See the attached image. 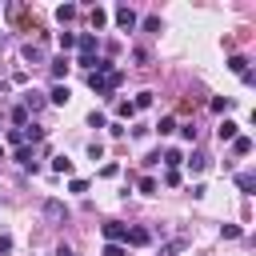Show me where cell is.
I'll return each mask as SVG.
<instances>
[{
    "instance_id": "6da1fadb",
    "label": "cell",
    "mask_w": 256,
    "mask_h": 256,
    "mask_svg": "<svg viewBox=\"0 0 256 256\" xmlns=\"http://www.w3.org/2000/svg\"><path fill=\"white\" fill-rule=\"evenodd\" d=\"M76 48H80L76 64H80V68H92V64H96V48H100L96 32H80V36H76Z\"/></svg>"
},
{
    "instance_id": "7a4b0ae2",
    "label": "cell",
    "mask_w": 256,
    "mask_h": 256,
    "mask_svg": "<svg viewBox=\"0 0 256 256\" xmlns=\"http://www.w3.org/2000/svg\"><path fill=\"white\" fill-rule=\"evenodd\" d=\"M112 16H116V24H120L124 32H132V28L140 24V20H136V12H132L128 4H116V8H112Z\"/></svg>"
},
{
    "instance_id": "3957f363",
    "label": "cell",
    "mask_w": 256,
    "mask_h": 256,
    "mask_svg": "<svg viewBox=\"0 0 256 256\" xmlns=\"http://www.w3.org/2000/svg\"><path fill=\"white\" fill-rule=\"evenodd\" d=\"M124 236H128V224H120V220H108V224H104V240H108V244H120Z\"/></svg>"
},
{
    "instance_id": "277c9868",
    "label": "cell",
    "mask_w": 256,
    "mask_h": 256,
    "mask_svg": "<svg viewBox=\"0 0 256 256\" xmlns=\"http://www.w3.org/2000/svg\"><path fill=\"white\" fill-rule=\"evenodd\" d=\"M20 108H24V112H40V108H44V92L28 88V92H24V104H20Z\"/></svg>"
},
{
    "instance_id": "5b68a950",
    "label": "cell",
    "mask_w": 256,
    "mask_h": 256,
    "mask_svg": "<svg viewBox=\"0 0 256 256\" xmlns=\"http://www.w3.org/2000/svg\"><path fill=\"white\" fill-rule=\"evenodd\" d=\"M64 216H68V208H64L60 200H44V220L56 224V220H64Z\"/></svg>"
},
{
    "instance_id": "8992f818",
    "label": "cell",
    "mask_w": 256,
    "mask_h": 256,
    "mask_svg": "<svg viewBox=\"0 0 256 256\" xmlns=\"http://www.w3.org/2000/svg\"><path fill=\"white\" fill-rule=\"evenodd\" d=\"M68 96H72V92H68V84H52V92H48V104L64 108V104H68Z\"/></svg>"
},
{
    "instance_id": "52a82bcc",
    "label": "cell",
    "mask_w": 256,
    "mask_h": 256,
    "mask_svg": "<svg viewBox=\"0 0 256 256\" xmlns=\"http://www.w3.org/2000/svg\"><path fill=\"white\" fill-rule=\"evenodd\" d=\"M236 128H240V124H236V120H224V124H220V128H216V136H220V144H232V140H236V136H240V132H236Z\"/></svg>"
},
{
    "instance_id": "ba28073f",
    "label": "cell",
    "mask_w": 256,
    "mask_h": 256,
    "mask_svg": "<svg viewBox=\"0 0 256 256\" xmlns=\"http://www.w3.org/2000/svg\"><path fill=\"white\" fill-rule=\"evenodd\" d=\"M124 240L140 248V244H148V240H152V232H148V228H128V236H124Z\"/></svg>"
},
{
    "instance_id": "9c48e42d",
    "label": "cell",
    "mask_w": 256,
    "mask_h": 256,
    "mask_svg": "<svg viewBox=\"0 0 256 256\" xmlns=\"http://www.w3.org/2000/svg\"><path fill=\"white\" fill-rule=\"evenodd\" d=\"M76 16H80L76 4H60V8H56V20H60V24H68V20H76Z\"/></svg>"
},
{
    "instance_id": "30bf717a",
    "label": "cell",
    "mask_w": 256,
    "mask_h": 256,
    "mask_svg": "<svg viewBox=\"0 0 256 256\" xmlns=\"http://www.w3.org/2000/svg\"><path fill=\"white\" fill-rule=\"evenodd\" d=\"M20 136L36 144V140H44V128H40V124H24V128H20Z\"/></svg>"
},
{
    "instance_id": "8fae6325",
    "label": "cell",
    "mask_w": 256,
    "mask_h": 256,
    "mask_svg": "<svg viewBox=\"0 0 256 256\" xmlns=\"http://www.w3.org/2000/svg\"><path fill=\"white\" fill-rule=\"evenodd\" d=\"M232 152H236V156H252V140H248V136H236V140H232Z\"/></svg>"
},
{
    "instance_id": "7c38bea8",
    "label": "cell",
    "mask_w": 256,
    "mask_h": 256,
    "mask_svg": "<svg viewBox=\"0 0 256 256\" xmlns=\"http://www.w3.org/2000/svg\"><path fill=\"white\" fill-rule=\"evenodd\" d=\"M16 160H20L24 168H32V172H36V160H32V148H28V144H20V148H16Z\"/></svg>"
},
{
    "instance_id": "4fadbf2b",
    "label": "cell",
    "mask_w": 256,
    "mask_h": 256,
    "mask_svg": "<svg viewBox=\"0 0 256 256\" xmlns=\"http://www.w3.org/2000/svg\"><path fill=\"white\" fill-rule=\"evenodd\" d=\"M228 68H232L236 76H244V72H248V56H228Z\"/></svg>"
},
{
    "instance_id": "5bb4252c",
    "label": "cell",
    "mask_w": 256,
    "mask_h": 256,
    "mask_svg": "<svg viewBox=\"0 0 256 256\" xmlns=\"http://www.w3.org/2000/svg\"><path fill=\"white\" fill-rule=\"evenodd\" d=\"M156 132H160V136H172V132H176V116H160Z\"/></svg>"
},
{
    "instance_id": "9a60e30c",
    "label": "cell",
    "mask_w": 256,
    "mask_h": 256,
    "mask_svg": "<svg viewBox=\"0 0 256 256\" xmlns=\"http://www.w3.org/2000/svg\"><path fill=\"white\" fill-rule=\"evenodd\" d=\"M52 172L68 176V172H72V160H68V156H52Z\"/></svg>"
},
{
    "instance_id": "2e32d148",
    "label": "cell",
    "mask_w": 256,
    "mask_h": 256,
    "mask_svg": "<svg viewBox=\"0 0 256 256\" xmlns=\"http://www.w3.org/2000/svg\"><path fill=\"white\" fill-rule=\"evenodd\" d=\"M184 164H188L192 172H204V168H208V156H204V152H192V160H184Z\"/></svg>"
},
{
    "instance_id": "e0dca14e",
    "label": "cell",
    "mask_w": 256,
    "mask_h": 256,
    "mask_svg": "<svg viewBox=\"0 0 256 256\" xmlns=\"http://www.w3.org/2000/svg\"><path fill=\"white\" fill-rule=\"evenodd\" d=\"M88 20H92V28H104V24H108V12H104V8H92Z\"/></svg>"
},
{
    "instance_id": "ac0fdd59",
    "label": "cell",
    "mask_w": 256,
    "mask_h": 256,
    "mask_svg": "<svg viewBox=\"0 0 256 256\" xmlns=\"http://www.w3.org/2000/svg\"><path fill=\"white\" fill-rule=\"evenodd\" d=\"M52 76H56V80H64V76H68V56L52 60Z\"/></svg>"
},
{
    "instance_id": "d6986e66",
    "label": "cell",
    "mask_w": 256,
    "mask_h": 256,
    "mask_svg": "<svg viewBox=\"0 0 256 256\" xmlns=\"http://www.w3.org/2000/svg\"><path fill=\"white\" fill-rule=\"evenodd\" d=\"M116 116H120V120H132V116H136L132 100H120V104H116Z\"/></svg>"
},
{
    "instance_id": "ffe728a7",
    "label": "cell",
    "mask_w": 256,
    "mask_h": 256,
    "mask_svg": "<svg viewBox=\"0 0 256 256\" xmlns=\"http://www.w3.org/2000/svg\"><path fill=\"white\" fill-rule=\"evenodd\" d=\"M236 184H240V192H252V188H256V176H252V172H240Z\"/></svg>"
},
{
    "instance_id": "44dd1931",
    "label": "cell",
    "mask_w": 256,
    "mask_h": 256,
    "mask_svg": "<svg viewBox=\"0 0 256 256\" xmlns=\"http://www.w3.org/2000/svg\"><path fill=\"white\" fill-rule=\"evenodd\" d=\"M24 60H44V48L40 44H24Z\"/></svg>"
},
{
    "instance_id": "7402d4cb",
    "label": "cell",
    "mask_w": 256,
    "mask_h": 256,
    "mask_svg": "<svg viewBox=\"0 0 256 256\" xmlns=\"http://www.w3.org/2000/svg\"><path fill=\"white\" fill-rule=\"evenodd\" d=\"M212 112H232V96H216L212 100Z\"/></svg>"
},
{
    "instance_id": "603a6c76",
    "label": "cell",
    "mask_w": 256,
    "mask_h": 256,
    "mask_svg": "<svg viewBox=\"0 0 256 256\" xmlns=\"http://www.w3.org/2000/svg\"><path fill=\"white\" fill-rule=\"evenodd\" d=\"M180 252H184V240H172V244L160 248V256H180Z\"/></svg>"
},
{
    "instance_id": "cb8c5ba5",
    "label": "cell",
    "mask_w": 256,
    "mask_h": 256,
    "mask_svg": "<svg viewBox=\"0 0 256 256\" xmlns=\"http://www.w3.org/2000/svg\"><path fill=\"white\" fill-rule=\"evenodd\" d=\"M60 48L72 52V48H76V32H60Z\"/></svg>"
},
{
    "instance_id": "d4e9b609",
    "label": "cell",
    "mask_w": 256,
    "mask_h": 256,
    "mask_svg": "<svg viewBox=\"0 0 256 256\" xmlns=\"http://www.w3.org/2000/svg\"><path fill=\"white\" fill-rule=\"evenodd\" d=\"M132 108H136V112H140V108H152V92H140V96L132 100Z\"/></svg>"
},
{
    "instance_id": "484cf974",
    "label": "cell",
    "mask_w": 256,
    "mask_h": 256,
    "mask_svg": "<svg viewBox=\"0 0 256 256\" xmlns=\"http://www.w3.org/2000/svg\"><path fill=\"white\" fill-rule=\"evenodd\" d=\"M140 192H144V196H156V180L144 176V180H140Z\"/></svg>"
},
{
    "instance_id": "4316f807",
    "label": "cell",
    "mask_w": 256,
    "mask_h": 256,
    "mask_svg": "<svg viewBox=\"0 0 256 256\" xmlns=\"http://www.w3.org/2000/svg\"><path fill=\"white\" fill-rule=\"evenodd\" d=\"M8 144H12V148H20V144H24V136H20V128H8Z\"/></svg>"
},
{
    "instance_id": "83f0119b",
    "label": "cell",
    "mask_w": 256,
    "mask_h": 256,
    "mask_svg": "<svg viewBox=\"0 0 256 256\" xmlns=\"http://www.w3.org/2000/svg\"><path fill=\"white\" fill-rule=\"evenodd\" d=\"M164 184H168V188L180 184V168H168V172H164Z\"/></svg>"
},
{
    "instance_id": "f1b7e54d",
    "label": "cell",
    "mask_w": 256,
    "mask_h": 256,
    "mask_svg": "<svg viewBox=\"0 0 256 256\" xmlns=\"http://www.w3.org/2000/svg\"><path fill=\"white\" fill-rule=\"evenodd\" d=\"M220 236H224V240H236V236H240V228H236V224H224V228H220Z\"/></svg>"
},
{
    "instance_id": "f546056e",
    "label": "cell",
    "mask_w": 256,
    "mask_h": 256,
    "mask_svg": "<svg viewBox=\"0 0 256 256\" xmlns=\"http://www.w3.org/2000/svg\"><path fill=\"white\" fill-rule=\"evenodd\" d=\"M8 252H12V236H8V232H0V256H8Z\"/></svg>"
},
{
    "instance_id": "4dcf8cb0",
    "label": "cell",
    "mask_w": 256,
    "mask_h": 256,
    "mask_svg": "<svg viewBox=\"0 0 256 256\" xmlns=\"http://www.w3.org/2000/svg\"><path fill=\"white\" fill-rule=\"evenodd\" d=\"M144 32H160V16H148L144 20Z\"/></svg>"
},
{
    "instance_id": "1f68e13d",
    "label": "cell",
    "mask_w": 256,
    "mask_h": 256,
    "mask_svg": "<svg viewBox=\"0 0 256 256\" xmlns=\"http://www.w3.org/2000/svg\"><path fill=\"white\" fill-rule=\"evenodd\" d=\"M12 120H16L20 128H24V124H28V112H24V108H12Z\"/></svg>"
},
{
    "instance_id": "d6a6232c",
    "label": "cell",
    "mask_w": 256,
    "mask_h": 256,
    "mask_svg": "<svg viewBox=\"0 0 256 256\" xmlns=\"http://www.w3.org/2000/svg\"><path fill=\"white\" fill-rule=\"evenodd\" d=\"M116 172H120V164H104V168H100V176H104V180H112Z\"/></svg>"
},
{
    "instance_id": "836d02e7",
    "label": "cell",
    "mask_w": 256,
    "mask_h": 256,
    "mask_svg": "<svg viewBox=\"0 0 256 256\" xmlns=\"http://www.w3.org/2000/svg\"><path fill=\"white\" fill-rule=\"evenodd\" d=\"M68 192H88V180H80V176H76V180L68 184Z\"/></svg>"
},
{
    "instance_id": "e575fe53",
    "label": "cell",
    "mask_w": 256,
    "mask_h": 256,
    "mask_svg": "<svg viewBox=\"0 0 256 256\" xmlns=\"http://www.w3.org/2000/svg\"><path fill=\"white\" fill-rule=\"evenodd\" d=\"M104 256H124V244H104Z\"/></svg>"
},
{
    "instance_id": "d590c367",
    "label": "cell",
    "mask_w": 256,
    "mask_h": 256,
    "mask_svg": "<svg viewBox=\"0 0 256 256\" xmlns=\"http://www.w3.org/2000/svg\"><path fill=\"white\" fill-rule=\"evenodd\" d=\"M56 256H76V252H72L68 244H60V248H56Z\"/></svg>"
},
{
    "instance_id": "8d00e7d4",
    "label": "cell",
    "mask_w": 256,
    "mask_h": 256,
    "mask_svg": "<svg viewBox=\"0 0 256 256\" xmlns=\"http://www.w3.org/2000/svg\"><path fill=\"white\" fill-rule=\"evenodd\" d=\"M0 160H4V148H0Z\"/></svg>"
},
{
    "instance_id": "74e56055",
    "label": "cell",
    "mask_w": 256,
    "mask_h": 256,
    "mask_svg": "<svg viewBox=\"0 0 256 256\" xmlns=\"http://www.w3.org/2000/svg\"><path fill=\"white\" fill-rule=\"evenodd\" d=\"M0 36H4V32H0Z\"/></svg>"
}]
</instances>
